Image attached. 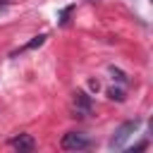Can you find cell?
Wrapping results in <instances>:
<instances>
[{
	"label": "cell",
	"mask_w": 153,
	"mask_h": 153,
	"mask_svg": "<svg viewBox=\"0 0 153 153\" xmlns=\"http://www.w3.org/2000/svg\"><path fill=\"white\" fill-rule=\"evenodd\" d=\"M45 38H48L45 33H38V36H33V38H31V41H29L26 45H22L19 50H14V53H12V57H17V55H22V53H26V50H33V48H41V45L45 43Z\"/></svg>",
	"instance_id": "5"
},
{
	"label": "cell",
	"mask_w": 153,
	"mask_h": 153,
	"mask_svg": "<svg viewBox=\"0 0 153 153\" xmlns=\"http://www.w3.org/2000/svg\"><path fill=\"white\" fill-rule=\"evenodd\" d=\"M88 86H91V88H93V91H98V86H100V84H98V81H96V79H91V81H88Z\"/></svg>",
	"instance_id": "9"
},
{
	"label": "cell",
	"mask_w": 153,
	"mask_h": 153,
	"mask_svg": "<svg viewBox=\"0 0 153 153\" xmlns=\"http://www.w3.org/2000/svg\"><path fill=\"white\" fill-rule=\"evenodd\" d=\"M139 124H141L139 120H129V122H122V124L115 129V134L110 136V143H108V146H110V148H122V146L127 143V139H129V136H131V134L139 129Z\"/></svg>",
	"instance_id": "1"
},
{
	"label": "cell",
	"mask_w": 153,
	"mask_h": 153,
	"mask_svg": "<svg viewBox=\"0 0 153 153\" xmlns=\"http://www.w3.org/2000/svg\"><path fill=\"white\" fill-rule=\"evenodd\" d=\"M10 146H12V148H17L19 153H29V151H33L36 141H33V136H31V134H19V136L10 139Z\"/></svg>",
	"instance_id": "4"
},
{
	"label": "cell",
	"mask_w": 153,
	"mask_h": 153,
	"mask_svg": "<svg viewBox=\"0 0 153 153\" xmlns=\"http://www.w3.org/2000/svg\"><path fill=\"white\" fill-rule=\"evenodd\" d=\"M60 146H62V151H86V148L93 146V141L86 134H81V131H67L62 136Z\"/></svg>",
	"instance_id": "2"
},
{
	"label": "cell",
	"mask_w": 153,
	"mask_h": 153,
	"mask_svg": "<svg viewBox=\"0 0 153 153\" xmlns=\"http://www.w3.org/2000/svg\"><path fill=\"white\" fill-rule=\"evenodd\" d=\"M110 74H112V79H117L120 84H127V81H129V76H127L122 69H115V67H110Z\"/></svg>",
	"instance_id": "7"
},
{
	"label": "cell",
	"mask_w": 153,
	"mask_h": 153,
	"mask_svg": "<svg viewBox=\"0 0 153 153\" xmlns=\"http://www.w3.org/2000/svg\"><path fill=\"white\" fill-rule=\"evenodd\" d=\"M143 148H148V141H141V143H136L131 151H143Z\"/></svg>",
	"instance_id": "8"
},
{
	"label": "cell",
	"mask_w": 153,
	"mask_h": 153,
	"mask_svg": "<svg viewBox=\"0 0 153 153\" xmlns=\"http://www.w3.org/2000/svg\"><path fill=\"white\" fill-rule=\"evenodd\" d=\"M108 98H110V100H117V103H122V100H124V91L112 86V88H108Z\"/></svg>",
	"instance_id": "6"
},
{
	"label": "cell",
	"mask_w": 153,
	"mask_h": 153,
	"mask_svg": "<svg viewBox=\"0 0 153 153\" xmlns=\"http://www.w3.org/2000/svg\"><path fill=\"white\" fill-rule=\"evenodd\" d=\"M74 112H76V117H88L91 115V96L88 93H84V91L74 93Z\"/></svg>",
	"instance_id": "3"
}]
</instances>
